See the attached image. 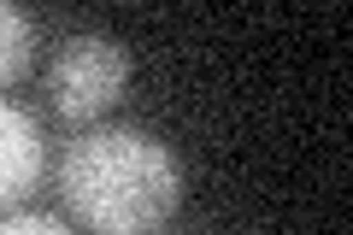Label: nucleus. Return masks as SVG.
<instances>
[{
    "label": "nucleus",
    "instance_id": "nucleus-4",
    "mask_svg": "<svg viewBox=\"0 0 353 235\" xmlns=\"http://www.w3.org/2000/svg\"><path fill=\"white\" fill-rule=\"evenodd\" d=\"M30 48H36V30H30V18L18 12V6H6V0H0V88L24 76Z\"/></svg>",
    "mask_w": 353,
    "mask_h": 235
},
{
    "label": "nucleus",
    "instance_id": "nucleus-2",
    "mask_svg": "<svg viewBox=\"0 0 353 235\" xmlns=\"http://www.w3.org/2000/svg\"><path fill=\"white\" fill-rule=\"evenodd\" d=\"M130 83V53L112 36H71L48 65V94L65 124L101 118Z\"/></svg>",
    "mask_w": 353,
    "mask_h": 235
},
{
    "label": "nucleus",
    "instance_id": "nucleus-5",
    "mask_svg": "<svg viewBox=\"0 0 353 235\" xmlns=\"http://www.w3.org/2000/svg\"><path fill=\"white\" fill-rule=\"evenodd\" d=\"M0 235H71L59 218H36V212H18V218H0Z\"/></svg>",
    "mask_w": 353,
    "mask_h": 235
},
{
    "label": "nucleus",
    "instance_id": "nucleus-1",
    "mask_svg": "<svg viewBox=\"0 0 353 235\" xmlns=\"http://www.w3.org/2000/svg\"><path fill=\"white\" fill-rule=\"evenodd\" d=\"M59 194L94 235H148L176 212L183 171L148 130H83L59 159Z\"/></svg>",
    "mask_w": 353,
    "mask_h": 235
},
{
    "label": "nucleus",
    "instance_id": "nucleus-3",
    "mask_svg": "<svg viewBox=\"0 0 353 235\" xmlns=\"http://www.w3.org/2000/svg\"><path fill=\"white\" fill-rule=\"evenodd\" d=\"M41 183V130L30 112L0 100V212L18 206Z\"/></svg>",
    "mask_w": 353,
    "mask_h": 235
}]
</instances>
